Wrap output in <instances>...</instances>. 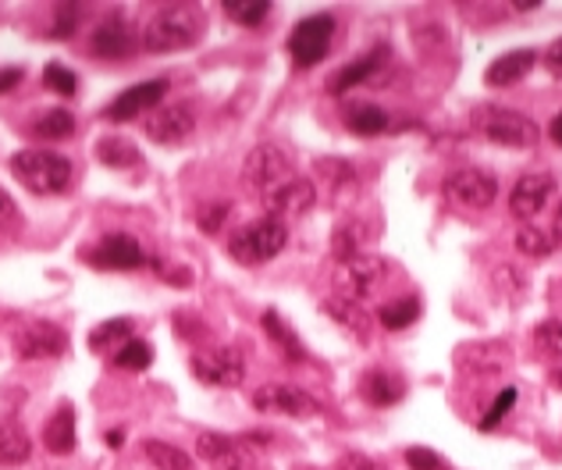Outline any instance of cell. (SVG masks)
<instances>
[{
	"instance_id": "cell-1",
	"label": "cell",
	"mask_w": 562,
	"mask_h": 470,
	"mask_svg": "<svg viewBox=\"0 0 562 470\" xmlns=\"http://www.w3.org/2000/svg\"><path fill=\"white\" fill-rule=\"evenodd\" d=\"M207 28V14L196 4H168L147 19L139 33L142 50L150 54H175V50H190L199 43Z\"/></svg>"
},
{
	"instance_id": "cell-2",
	"label": "cell",
	"mask_w": 562,
	"mask_h": 470,
	"mask_svg": "<svg viewBox=\"0 0 562 470\" xmlns=\"http://www.w3.org/2000/svg\"><path fill=\"white\" fill-rule=\"evenodd\" d=\"M11 175L33 196H61L76 182V164L57 150L28 147L11 157Z\"/></svg>"
},
{
	"instance_id": "cell-3",
	"label": "cell",
	"mask_w": 562,
	"mask_h": 470,
	"mask_svg": "<svg viewBox=\"0 0 562 470\" xmlns=\"http://www.w3.org/2000/svg\"><path fill=\"white\" fill-rule=\"evenodd\" d=\"M285 242H288V225L264 214V218L236 228L232 239H228V253H232L236 264L256 267V264L275 261V256L285 250Z\"/></svg>"
},
{
	"instance_id": "cell-4",
	"label": "cell",
	"mask_w": 562,
	"mask_h": 470,
	"mask_svg": "<svg viewBox=\"0 0 562 470\" xmlns=\"http://www.w3.org/2000/svg\"><path fill=\"white\" fill-rule=\"evenodd\" d=\"M478 128L484 133L488 142H498V147H509V150H527V147H535V142L541 139L538 122L530 118V114L513 111V107H488V111H481Z\"/></svg>"
},
{
	"instance_id": "cell-5",
	"label": "cell",
	"mask_w": 562,
	"mask_h": 470,
	"mask_svg": "<svg viewBox=\"0 0 562 470\" xmlns=\"http://www.w3.org/2000/svg\"><path fill=\"white\" fill-rule=\"evenodd\" d=\"M193 378L214 385V389H239L246 381V356L236 346H210V349H196L190 356Z\"/></svg>"
},
{
	"instance_id": "cell-6",
	"label": "cell",
	"mask_w": 562,
	"mask_h": 470,
	"mask_svg": "<svg viewBox=\"0 0 562 470\" xmlns=\"http://www.w3.org/2000/svg\"><path fill=\"white\" fill-rule=\"evenodd\" d=\"M331 39H335V14H310L288 33V57L296 68H313L328 57Z\"/></svg>"
},
{
	"instance_id": "cell-7",
	"label": "cell",
	"mask_w": 562,
	"mask_h": 470,
	"mask_svg": "<svg viewBox=\"0 0 562 470\" xmlns=\"http://www.w3.org/2000/svg\"><path fill=\"white\" fill-rule=\"evenodd\" d=\"M288 179H293V161H288V153L278 142H261V147H253L246 161H242V182H246V190L261 196L275 193Z\"/></svg>"
},
{
	"instance_id": "cell-8",
	"label": "cell",
	"mask_w": 562,
	"mask_h": 470,
	"mask_svg": "<svg viewBox=\"0 0 562 470\" xmlns=\"http://www.w3.org/2000/svg\"><path fill=\"white\" fill-rule=\"evenodd\" d=\"M253 410L261 413H285V417H317L321 413V403H317V396H310L307 389H299V385H285V381H271V385H261V389L253 392Z\"/></svg>"
},
{
	"instance_id": "cell-9",
	"label": "cell",
	"mask_w": 562,
	"mask_h": 470,
	"mask_svg": "<svg viewBox=\"0 0 562 470\" xmlns=\"http://www.w3.org/2000/svg\"><path fill=\"white\" fill-rule=\"evenodd\" d=\"M385 275H388L385 256H374V253L349 256V261H342L339 271H335V285H339V293H335V296L356 299V303H359V299L370 296L374 289H378Z\"/></svg>"
},
{
	"instance_id": "cell-10",
	"label": "cell",
	"mask_w": 562,
	"mask_h": 470,
	"mask_svg": "<svg viewBox=\"0 0 562 470\" xmlns=\"http://www.w3.org/2000/svg\"><path fill=\"white\" fill-rule=\"evenodd\" d=\"M82 261L90 267H100V271H136L150 261L147 250L139 247V242L133 236L125 232H111L96 242V247H90L82 253Z\"/></svg>"
},
{
	"instance_id": "cell-11",
	"label": "cell",
	"mask_w": 562,
	"mask_h": 470,
	"mask_svg": "<svg viewBox=\"0 0 562 470\" xmlns=\"http://www.w3.org/2000/svg\"><path fill=\"white\" fill-rule=\"evenodd\" d=\"M445 196L463 207L488 210L498 199V179L484 168H459L445 179Z\"/></svg>"
},
{
	"instance_id": "cell-12",
	"label": "cell",
	"mask_w": 562,
	"mask_h": 470,
	"mask_svg": "<svg viewBox=\"0 0 562 470\" xmlns=\"http://www.w3.org/2000/svg\"><path fill=\"white\" fill-rule=\"evenodd\" d=\"M552 196H555V175H549V171H527V175L516 179L509 193V214L516 221L535 225V218L549 207Z\"/></svg>"
},
{
	"instance_id": "cell-13",
	"label": "cell",
	"mask_w": 562,
	"mask_h": 470,
	"mask_svg": "<svg viewBox=\"0 0 562 470\" xmlns=\"http://www.w3.org/2000/svg\"><path fill=\"white\" fill-rule=\"evenodd\" d=\"M168 96V79H147V82H136L128 85L125 93H118L104 107V118L107 122H133L139 114H150L157 111V104Z\"/></svg>"
},
{
	"instance_id": "cell-14",
	"label": "cell",
	"mask_w": 562,
	"mask_h": 470,
	"mask_svg": "<svg viewBox=\"0 0 562 470\" xmlns=\"http://www.w3.org/2000/svg\"><path fill=\"white\" fill-rule=\"evenodd\" d=\"M136 28L128 25L125 14L111 11L104 22H96V28L90 33V50L96 57H104V61H122V57H128L136 50Z\"/></svg>"
},
{
	"instance_id": "cell-15",
	"label": "cell",
	"mask_w": 562,
	"mask_h": 470,
	"mask_svg": "<svg viewBox=\"0 0 562 470\" xmlns=\"http://www.w3.org/2000/svg\"><path fill=\"white\" fill-rule=\"evenodd\" d=\"M68 349V335L50 321H28L19 335H14V353L22 360H54Z\"/></svg>"
},
{
	"instance_id": "cell-16",
	"label": "cell",
	"mask_w": 562,
	"mask_h": 470,
	"mask_svg": "<svg viewBox=\"0 0 562 470\" xmlns=\"http://www.w3.org/2000/svg\"><path fill=\"white\" fill-rule=\"evenodd\" d=\"M264 204H267V218H278V221L288 225V221L302 218V214L317 204V190H313L310 179L293 175L288 182H282L275 193H267Z\"/></svg>"
},
{
	"instance_id": "cell-17",
	"label": "cell",
	"mask_w": 562,
	"mask_h": 470,
	"mask_svg": "<svg viewBox=\"0 0 562 470\" xmlns=\"http://www.w3.org/2000/svg\"><path fill=\"white\" fill-rule=\"evenodd\" d=\"M196 133V114L193 104H171V107H157L147 118V136L161 147H179Z\"/></svg>"
},
{
	"instance_id": "cell-18",
	"label": "cell",
	"mask_w": 562,
	"mask_h": 470,
	"mask_svg": "<svg viewBox=\"0 0 562 470\" xmlns=\"http://www.w3.org/2000/svg\"><path fill=\"white\" fill-rule=\"evenodd\" d=\"M196 452L204 456V463L210 470H250L253 467L250 449L242 446L239 438L221 435V432H204V435H199L196 438Z\"/></svg>"
},
{
	"instance_id": "cell-19",
	"label": "cell",
	"mask_w": 562,
	"mask_h": 470,
	"mask_svg": "<svg viewBox=\"0 0 562 470\" xmlns=\"http://www.w3.org/2000/svg\"><path fill=\"white\" fill-rule=\"evenodd\" d=\"M535 65H538V50H530V47L509 50L484 68V82L492 85V90H506V85H516L520 79H527L530 71H535Z\"/></svg>"
},
{
	"instance_id": "cell-20",
	"label": "cell",
	"mask_w": 562,
	"mask_h": 470,
	"mask_svg": "<svg viewBox=\"0 0 562 470\" xmlns=\"http://www.w3.org/2000/svg\"><path fill=\"white\" fill-rule=\"evenodd\" d=\"M359 396L367 399L370 406H395L402 396H406V381H402L395 370L385 367H367L364 378H359Z\"/></svg>"
},
{
	"instance_id": "cell-21",
	"label": "cell",
	"mask_w": 562,
	"mask_h": 470,
	"mask_svg": "<svg viewBox=\"0 0 562 470\" xmlns=\"http://www.w3.org/2000/svg\"><path fill=\"white\" fill-rule=\"evenodd\" d=\"M324 313L342 328V332H349L356 339H367L370 335V313L364 310V303H356V299L328 296L324 299Z\"/></svg>"
},
{
	"instance_id": "cell-22",
	"label": "cell",
	"mask_w": 562,
	"mask_h": 470,
	"mask_svg": "<svg viewBox=\"0 0 562 470\" xmlns=\"http://www.w3.org/2000/svg\"><path fill=\"white\" fill-rule=\"evenodd\" d=\"M381 57H385V50L378 47V50H370V54H364V57H356V61H349L345 68H339L335 76L328 79V93H335V96H342V93H349L353 85H364L374 71L381 68Z\"/></svg>"
},
{
	"instance_id": "cell-23",
	"label": "cell",
	"mask_w": 562,
	"mask_h": 470,
	"mask_svg": "<svg viewBox=\"0 0 562 470\" xmlns=\"http://www.w3.org/2000/svg\"><path fill=\"white\" fill-rule=\"evenodd\" d=\"M43 446L57 456L76 449V410H71L68 403L54 413V417L47 421V427H43Z\"/></svg>"
},
{
	"instance_id": "cell-24",
	"label": "cell",
	"mask_w": 562,
	"mask_h": 470,
	"mask_svg": "<svg viewBox=\"0 0 562 470\" xmlns=\"http://www.w3.org/2000/svg\"><path fill=\"white\" fill-rule=\"evenodd\" d=\"M261 324H264V332L271 335V342H275V346L282 349V356H288L293 364H302V360H307V349H302L299 335L282 321V313H278V310H264Z\"/></svg>"
},
{
	"instance_id": "cell-25",
	"label": "cell",
	"mask_w": 562,
	"mask_h": 470,
	"mask_svg": "<svg viewBox=\"0 0 562 470\" xmlns=\"http://www.w3.org/2000/svg\"><path fill=\"white\" fill-rule=\"evenodd\" d=\"M342 122L356 136H381L388 128V111L378 104H353V107H345Z\"/></svg>"
},
{
	"instance_id": "cell-26",
	"label": "cell",
	"mask_w": 562,
	"mask_h": 470,
	"mask_svg": "<svg viewBox=\"0 0 562 470\" xmlns=\"http://www.w3.org/2000/svg\"><path fill=\"white\" fill-rule=\"evenodd\" d=\"M459 360H463L473 375H495V370L509 364V349L495 346V342H478V346L459 353Z\"/></svg>"
},
{
	"instance_id": "cell-27",
	"label": "cell",
	"mask_w": 562,
	"mask_h": 470,
	"mask_svg": "<svg viewBox=\"0 0 562 470\" xmlns=\"http://www.w3.org/2000/svg\"><path fill=\"white\" fill-rule=\"evenodd\" d=\"M33 456V442L19 424H0V463L4 467H22Z\"/></svg>"
},
{
	"instance_id": "cell-28",
	"label": "cell",
	"mask_w": 562,
	"mask_h": 470,
	"mask_svg": "<svg viewBox=\"0 0 562 470\" xmlns=\"http://www.w3.org/2000/svg\"><path fill=\"white\" fill-rule=\"evenodd\" d=\"M142 456H147L157 470H193L190 456H185L179 446H171V442H161V438L142 442Z\"/></svg>"
},
{
	"instance_id": "cell-29",
	"label": "cell",
	"mask_w": 562,
	"mask_h": 470,
	"mask_svg": "<svg viewBox=\"0 0 562 470\" xmlns=\"http://www.w3.org/2000/svg\"><path fill=\"white\" fill-rule=\"evenodd\" d=\"M416 318H421V299H413V296L392 299V303H385L378 310V321L388 328V332H402V328H410Z\"/></svg>"
},
{
	"instance_id": "cell-30",
	"label": "cell",
	"mask_w": 562,
	"mask_h": 470,
	"mask_svg": "<svg viewBox=\"0 0 562 470\" xmlns=\"http://www.w3.org/2000/svg\"><path fill=\"white\" fill-rule=\"evenodd\" d=\"M96 157L104 161L107 168H136L139 164V150H136V142H128V139H118V136H107V139H100L96 142Z\"/></svg>"
},
{
	"instance_id": "cell-31",
	"label": "cell",
	"mask_w": 562,
	"mask_h": 470,
	"mask_svg": "<svg viewBox=\"0 0 562 470\" xmlns=\"http://www.w3.org/2000/svg\"><path fill=\"white\" fill-rule=\"evenodd\" d=\"M33 133L39 139H68L71 133H76V114L65 111V107H54V111H43L36 125H33Z\"/></svg>"
},
{
	"instance_id": "cell-32",
	"label": "cell",
	"mask_w": 562,
	"mask_h": 470,
	"mask_svg": "<svg viewBox=\"0 0 562 470\" xmlns=\"http://www.w3.org/2000/svg\"><path fill=\"white\" fill-rule=\"evenodd\" d=\"M133 339V321L128 318H111V321H104V324H96L93 332H90V349L93 353H104V349H111V346H125V342Z\"/></svg>"
},
{
	"instance_id": "cell-33",
	"label": "cell",
	"mask_w": 562,
	"mask_h": 470,
	"mask_svg": "<svg viewBox=\"0 0 562 470\" xmlns=\"http://www.w3.org/2000/svg\"><path fill=\"white\" fill-rule=\"evenodd\" d=\"M111 364L122 370H147L153 364V346L147 339H128L122 349H114Z\"/></svg>"
},
{
	"instance_id": "cell-34",
	"label": "cell",
	"mask_w": 562,
	"mask_h": 470,
	"mask_svg": "<svg viewBox=\"0 0 562 470\" xmlns=\"http://www.w3.org/2000/svg\"><path fill=\"white\" fill-rule=\"evenodd\" d=\"M516 250H520L524 256H549L552 253V236H549V228H538V225H524V228H516Z\"/></svg>"
},
{
	"instance_id": "cell-35",
	"label": "cell",
	"mask_w": 562,
	"mask_h": 470,
	"mask_svg": "<svg viewBox=\"0 0 562 470\" xmlns=\"http://www.w3.org/2000/svg\"><path fill=\"white\" fill-rule=\"evenodd\" d=\"M225 14L232 22L253 28L271 14V4H267V0H225Z\"/></svg>"
},
{
	"instance_id": "cell-36",
	"label": "cell",
	"mask_w": 562,
	"mask_h": 470,
	"mask_svg": "<svg viewBox=\"0 0 562 470\" xmlns=\"http://www.w3.org/2000/svg\"><path fill=\"white\" fill-rule=\"evenodd\" d=\"M43 85H47L50 93H61V96H71L79 90V79L76 71L65 68L61 61H50L47 68H43Z\"/></svg>"
},
{
	"instance_id": "cell-37",
	"label": "cell",
	"mask_w": 562,
	"mask_h": 470,
	"mask_svg": "<svg viewBox=\"0 0 562 470\" xmlns=\"http://www.w3.org/2000/svg\"><path fill=\"white\" fill-rule=\"evenodd\" d=\"M492 285H495V296H502V299H509V303H516V299H524V293H527V282L516 275L513 267H495L492 271Z\"/></svg>"
},
{
	"instance_id": "cell-38",
	"label": "cell",
	"mask_w": 562,
	"mask_h": 470,
	"mask_svg": "<svg viewBox=\"0 0 562 470\" xmlns=\"http://www.w3.org/2000/svg\"><path fill=\"white\" fill-rule=\"evenodd\" d=\"M19 228H22V210L4 190H0V247L19 236Z\"/></svg>"
},
{
	"instance_id": "cell-39",
	"label": "cell",
	"mask_w": 562,
	"mask_h": 470,
	"mask_svg": "<svg viewBox=\"0 0 562 470\" xmlns=\"http://www.w3.org/2000/svg\"><path fill=\"white\" fill-rule=\"evenodd\" d=\"M535 342L549 353V356H562V321L559 318H549L535 328Z\"/></svg>"
},
{
	"instance_id": "cell-40",
	"label": "cell",
	"mask_w": 562,
	"mask_h": 470,
	"mask_svg": "<svg viewBox=\"0 0 562 470\" xmlns=\"http://www.w3.org/2000/svg\"><path fill=\"white\" fill-rule=\"evenodd\" d=\"M513 403H516V389H502V396L495 399V406L481 417V432H495V424H502V417L513 410Z\"/></svg>"
},
{
	"instance_id": "cell-41",
	"label": "cell",
	"mask_w": 562,
	"mask_h": 470,
	"mask_svg": "<svg viewBox=\"0 0 562 470\" xmlns=\"http://www.w3.org/2000/svg\"><path fill=\"white\" fill-rule=\"evenodd\" d=\"M228 214H232V207H228L225 199H214V204L199 210V228H204V232H218V228H225Z\"/></svg>"
},
{
	"instance_id": "cell-42",
	"label": "cell",
	"mask_w": 562,
	"mask_h": 470,
	"mask_svg": "<svg viewBox=\"0 0 562 470\" xmlns=\"http://www.w3.org/2000/svg\"><path fill=\"white\" fill-rule=\"evenodd\" d=\"M406 463H410V470H445L441 456L435 449H424V446L406 449Z\"/></svg>"
},
{
	"instance_id": "cell-43",
	"label": "cell",
	"mask_w": 562,
	"mask_h": 470,
	"mask_svg": "<svg viewBox=\"0 0 562 470\" xmlns=\"http://www.w3.org/2000/svg\"><path fill=\"white\" fill-rule=\"evenodd\" d=\"M342 470H392V467H385L378 460H370V456H359V452H349L342 460Z\"/></svg>"
},
{
	"instance_id": "cell-44",
	"label": "cell",
	"mask_w": 562,
	"mask_h": 470,
	"mask_svg": "<svg viewBox=\"0 0 562 470\" xmlns=\"http://www.w3.org/2000/svg\"><path fill=\"white\" fill-rule=\"evenodd\" d=\"M76 14H79L76 8H65V14H57V22H54V33H50V36H54V39H57V36H61V39H68L71 33H76Z\"/></svg>"
},
{
	"instance_id": "cell-45",
	"label": "cell",
	"mask_w": 562,
	"mask_h": 470,
	"mask_svg": "<svg viewBox=\"0 0 562 470\" xmlns=\"http://www.w3.org/2000/svg\"><path fill=\"white\" fill-rule=\"evenodd\" d=\"M544 65H549V71H552L555 79H562V36L552 43L549 50H544Z\"/></svg>"
},
{
	"instance_id": "cell-46",
	"label": "cell",
	"mask_w": 562,
	"mask_h": 470,
	"mask_svg": "<svg viewBox=\"0 0 562 470\" xmlns=\"http://www.w3.org/2000/svg\"><path fill=\"white\" fill-rule=\"evenodd\" d=\"M22 79H25L22 68H14V65L11 68H0V93H11Z\"/></svg>"
},
{
	"instance_id": "cell-47",
	"label": "cell",
	"mask_w": 562,
	"mask_h": 470,
	"mask_svg": "<svg viewBox=\"0 0 562 470\" xmlns=\"http://www.w3.org/2000/svg\"><path fill=\"white\" fill-rule=\"evenodd\" d=\"M549 236L555 247H562V199H559V207H555V218H552V228H549Z\"/></svg>"
},
{
	"instance_id": "cell-48",
	"label": "cell",
	"mask_w": 562,
	"mask_h": 470,
	"mask_svg": "<svg viewBox=\"0 0 562 470\" xmlns=\"http://www.w3.org/2000/svg\"><path fill=\"white\" fill-rule=\"evenodd\" d=\"M549 136H552V142H559L562 147V111L552 118V125H549Z\"/></svg>"
},
{
	"instance_id": "cell-49",
	"label": "cell",
	"mask_w": 562,
	"mask_h": 470,
	"mask_svg": "<svg viewBox=\"0 0 562 470\" xmlns=\"http://www.w3.org/2000/svg\"><path fill=\"white\" fill-rule=\"evenodd\" d=\"M107 446L111 449H122L125 446V435L122 432H107Z\"/></svg>"
},
{
	"instance_id": "cell-50",
	"label": "cell",
	"mask_w": 562,
	"mask_h": 470,
	"mask_svg": "<svg viewBox=\"0 0 562 470\" xmlns=\"http://www.w3.org/2000/svg\"><path fill=\"white\" fill-rule=\"evenodd\" d=\"M552 385H555V389H562V367L552 375Z\"/></svg>"
}]
</instances>
